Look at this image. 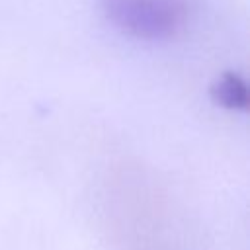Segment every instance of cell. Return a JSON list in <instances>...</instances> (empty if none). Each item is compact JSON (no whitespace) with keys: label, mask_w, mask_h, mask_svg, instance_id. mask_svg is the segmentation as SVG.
<instances>
[{"label":"cell","mask_w":250,"mask_h":250,"mask_svg":"<svg viewBox=\"0 0 250 250\" xmlns=\"http://www.w3.org/2000/svg\"><path fill=\"white\" fill-rule=\"evenodd\" d=\"M209 94L217 104L229 109L248 107V86H246L244 76L236 70H225L223 74H219L213 80Z\"/></svg>","instance_id":"obj_2"},{"label":"cell","mask_w":250,"mask_h":250,"mask_svg":"<svg viewBox=\"0 0 250 250\" xmlns=\"http://www.w3.org/2000/svg\"><path fill=\"white\" fill-rule=\"evenodd\" d=\"M100 8L119 29L145 39L172 35L186 14L182 0H100Z\"/></svg>","instance_id":"obj_1"}]
</instances>
